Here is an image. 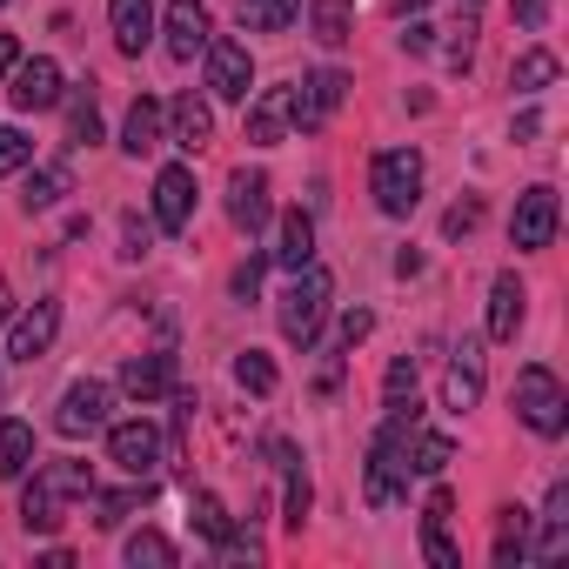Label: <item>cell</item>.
Returning a JSON list of instances; mask_svg holds the SVG:
<instances>
[{
	"label": "cell",
	"instance_id": "49",
	"mask_svg": "<svg viewBox=\"0 0 569 569\" xmlns=\"http://www.w3.org/2000/svg\"><path fill=\"white\" fill-rule=\"evenodd\" d=\"M402 48H409V54H429V48H436V28H429V21H416V28L402 34Z\"/></svg>",
	"mask_w": 569,
	"mask_h": 569
},
{
	"label": "cell",
	"instance_id": "5",
	"mask_svg": "<svg viewBox=\"0 0 569 569\" xmlns=\"http://www.w3.org/2000/svg\"><path fill=\"white\" fill-rule=\"evenodd\" d=\"M108 462L128 469L134 482H148V476L168 462V436H161L148 416H134V422H108Z\"/></svg>",
	"mask_w": 569,
	"mask_h": 569
},
{
	"label": "cell",
	"instance_id": "14",
	"mask_svg": "<svg viewBox=\"0 0 569 569\" xmlns=\"http://www.w3.org/2000/svg\"><path fill=\"white\" fill-rule=\"evenodd\" d=\"M476 402H482V342L462 336V342H456V362H449V376H442V409L469 416Z\"/></svg>",
	"mask_w": 569,
	"mask_h": 569
},
{
	"label": "cell",
	"instance_id": "39",
	"mask_svg": "<svg viewBox=\"0 0 569 569\" xmlns=\"http://www.w3.org/2000/svg\"><path fill=\"white\" fill-rule=\"evenodd\" d=\"M442 61H449L456 74H469V61H476V14H462V21L449 28V48H442Z\"/></svg>",
	"mask_w": 569,
	"mask_h": 569
},
{
	"label": "cell",
	"instance_id": "15",
	"mask_svg": "<svg viewBox=\"0 0 569 569\" xmlns=\"http://www.w3.org/2000/svg\"><path fill=\"white\" fill-rule=\"evenodd\" d=\"M522 322H529V289L516 281V268H502L489 281V342H516Z\"/></svg>",
	"mask_w": 569,
	"mask_h": 569
},
{
	"label": "cell",
	"instance_id": "20",
	"mask_svg": "<svg viewBox=\"0 0 569 569\" xmlns=\"http://www.w3.org/2000/svg\"><path fill=\"white\" fill-rule=\"evenodd\" d=\"M449 516H456V496L429 489V509H422V556H429V569H462V556L449 542Z\"/></svg>",
	"mask_w": 569,
	"mask_h": 569
},
{
	"label": "cell",
	"instance_id": "31",
	"mask_svg": "<svg viewBox=\"0 0 569 569\" xmlns=\"http://www.w3.org/2000/svg\"><path fill=\"white\" fill-rule=\"evenodd\" d=\"M61 194H74V174H68V168H34V174L21 181V208H28V214L54 208Z\"/></svg>",
	"mask_w": 569,
	"mask_h": 569
},
{
	"label": "cell",
	"instance_id": "9",
	"mask_svg": "<svg viewBox=\"0 0 569 569\" xmlns=\"http://www.w3.org/2000/svg\"><path fill=\"white\" fill-rule=\"evenodd\" d=\"M108 402H114V389L94 382V376H81V382H68V396H61V409H54V429H61L68 442H81V436L108 429Z\"/></svg>",
	"mask_w": 569,
	"mask_h": 569
},
{
	"label": "cell",
	"instance_id": "29",
	"mask_svg": "<svg viewBox=\"0 0 569 569\" xmlns=\"http://www.w3.org/2000/svg\"><path fill=\"white\" fill-rule=\"evenodd\" d=\"M28 462H34V422H8V416H0V476L21 482Z\"/></svg>",
	"mask_w": 569,
	"mask_h": 569
},
{
	"label": "cell",
	"instance_id": "16",
	"mask_svg": "<svg viewBox=\"0 0 569 569\" xmlns=\"http://www.w3.org/2000/svg\"><path fill=\"white\" fill-rule=\"evenodd\" d=\"M121 389H128L134 402H161V396H174V349L128 356V362H121Z\"/></svg>",
	"mask_w": 569,
	"mask_h": 569
},
{
	"label": "cell",
	"instance_id": "54",
	"mask_svg": "<svg viewBox=\"0 0 569 569\" xmlns=\"http://www.w3.org/2000/svg\"><path fill=\"white\" fill-rule=\"evenodd\" d=\"M0 8H8V0H0Z\"/></svg>",
	"mask_w": 569,
	"mask_h": 569
},
{
	"label": "cell",
	"instance_id": "44",
	"mask_svg": "<svg viewBox=\"0 0 569 569\" xmlns=\"http://www.w3.org/2000/svg\"><path fill=\"white\" fill-rule=\"evenodd\" d=\"M476 221H482V194H462V201L442 214V234H469Z\"/></svg>",
	"mask_w": 569,
	"mask_h": 569
},
{
	"label": "cell",
	"instance_id": "17",
	"mask_svg": "<svg viewBox=\"0 0 569 569\" xmlns=\"http://www.w3.org/2000/svg\"><path fill=\"white\" fill-rule=\"evenodd\" d=\"M289 121H296V88H261L254 108H248V141L254 148H281Z\"/></svg>",
	"mask_w": 569,
	"mask_h": 569
},
{
	"label": "cell",
	"instance_id": "12",
	"mask_svg": "<svg viewBox=\"0 0 569 569\" xmlns=\"http://www.w3.org/2000/svg\"><path fill=\"white\" fill-rule=\"evenodd\" d=\"M194 194H201V188H194V168H181V161L161 168V174H154V228H161V234H181V228L194 221Z\"/></svg>",
	"mask_w": 569,
	"mask_h": 569
},
{
	"label": "cell",
	"instance_id": "6",
	"mask_svg": "<svg viewBox=\"0 0 569 569\" xmlns=\"http://www.w3.org/2000/svg\"><path fill=\"white\" fill-rule=\"evenodd\" d=\"M556 221H562V208H556V188H549V181L522 188V194H516V214H509V241H516V254H536V248H549V241H556Z\"/></svg>",
	"mask_w": 569,
	"mask_h": 569
},
{
	"label": "cell",
	"instance_id": "34",
	"mask_svg": "<svg viewBox=\"0 0 569 569\" xmlns=\"http://www.w3.org/2000/svg\"><path fill=\"white\" fill-rule=\"evenodd\" d=\"M281 476H289V489H281V522L302 529V522H309V502H316V489H309V476H302V456L281 462Z\"/></svg>",
	"mask_w": 569,
	"mask_h": 569
},
{
	"label": "cell",
	"instance_id": "11",
	"mask_svg": "<svg viewBox=\"0 0 569 569\" xmlns=\"http://www.w3.org/2000/svg\"><path fill=\"white\" fill-rule=\"evenodd\" d=\"M274 188H268V174L261 168H234L228 174V221L241 228V234H261L268 221H274V201H268Z\"/></svg>",
	"mask_w": 569,
	"mask_h": 569
},
{
	"label": "cell",
	"instance_id": "3",
	"mask_svg": "<svg viewBox=\"0 0 569 569\" xmlns=\"http://www.w3.org/2000/svg\"><path fill=\"white\" fill-rule=\"evenodd\" d=\"M516 422H522L529 436H542V442H556V436L569 429V389L556 382L549 362H529V369L516 376Z\"/></svg>",
	"mask_w": 569,
	"mask_h": 569
},
{
	"label": "cell",
	"instance_id": "45",
	"mask_svg": "<svg viewBox=\"0 0 569 569\" xmlns=\"http://www.w3.org/2000/svg\"><path fill=\"white\" fill-rule=\"evenodd\" d=\"M261 268H268V248H261V254H248V261L234 268V302H254V289H261Z\"/></svg>",
	"mask_w": 569,
	"mask_h": 569
},
{
	"label": "cell",
	"instance_id": "41",
	"mask_svg": "<svg viewBox=\"0 0 569 569\" xmlns=\"http://www.w3.org/2000/svg\"><path fill=\"white\" fill-rule=\"evenodd\" d=\"M141 502H148V482H134V489H121V496H101V502H94V509H101L94 522H101V529H114V522H128Z\"/></svg>",
	"mask_w": 569,
	"mask_h": 569
},
{
	"label": "cell",
	"instance_id": "46",
	"mask_svg": "<svg viewBox=\"0 0 569 569\" xmlns=\"http://www.w3.org/2000/svg\"><path fill=\"white\" fill-rule=\"evenodd\" d=\"M369 329H376V316H369V309H349V316H342V349L369 342Z\"/></svg>",
	"mask_w": 569,
	"mask_h": 569
},
{
	"label": "cell",
	"instance_id": "33",
	"mask_svg": "<svg viewBox=\"0 0 569 569\" xmlns=\"http://www.w3.org/2000/svg\"><path fill=\"white\" fill-rule=\"evenodd\" d=\"M188 522H194V529H201V536H208L214 549H221V542L234 536V522H228L221 496H208V489H194V496H188Z\"/></svg>",
	"mask_w": 569,
	"mask_h": 569
},
{
	"label": "cell",
	"instance_id": "1",
	"mask_svg": "<svg viewBox=\"0 0 569 569\" xmlns=\"http://www.w3.org/2000/svg\"><path fill=\"white\" fill-rule=\"evenodd\" d=\"M416 429H422V402L409 396V402L389 409V422H382V436H376V449H369V476H362L369 509H389V502L409 489V442H416Z\"/></svg>",
	"mask_w": 569,
	"mask_h": 569
},
{
	"label": "cell",
	"instance_id": "35",
	"mask_svg": "<svg viewBox=\"0 0 569 569\" xmlns=\"http://www.w3.org/2000/svg\"><path fill=\"white\" fill-rule=\"evenodd\" d=\"M101 141V108H94V94L81 88L74 101H68V148H94Z\"/></svg>",
	"mask_w": 569,
	"mask_h": 569
},
{
	"label": "cell",
	"instance_id": "4",
	"mask_svg": "<svg viewBox=\"0 0 569 569\" xmlns=\"http://www.w3.org/2000/svg\"><path fill=\"white\" fill-rule=\"evenodd\" d=\"M369 188H376V208L389 221H409L422 208V154L416 148H382L376 168H369Z\"/></svg>",
	"mask_w": 569,
	"mask_h": 569
},
{
	"label": "cell",
	"instance_id": "2",
	"mask_svg": "<svg viewBox=\"0 0 569 569\" xmlns=\"http://www.w3.org/2000/svg\"><path fill=\"white\" fill-rule=\"evenodd\" d=\"M329 302H336V281H329V268H316V261H309V268H296V281H289V289H281V302H274L281 342H289V349H316Z\"/></svg>",
	"mask_w": 569,
	"mask_h": 569
},
{
	"label": "cell",
	"instance_id": "53",
	"mask_svg": "<svg viewBox=\"0 0 569 569\" xmlns=\"http://www.w3.org/2000/svg\"><path fill=\"white\" fill-rule=\"evenodd\" d=\"M456 8H462V14H476V8H482V0H456Z\"/></svg>",
	"mask_w": 569,
	"mask_h": 569
},
{
	"label": "cell",
	"instance_id": "40",
	"mask_svg": "<svg viewBox=\"0 0 569 569\" xmlns=\"http://www.w3.org/2000/svg\"><path fill=\"white\" fill-rule=\"evenodd\" d=\"M409 396H416V356H396L389 376H382V409H396V402H409Z\"/></svg>",
	"mask_w": 569,
	"mask_h": 569
},
{
	"label": "cell",
	"instance_id": "38",
	"mask_svg": "<svg viewBox=\"0 0 569 569\" xmlns=\"http://www.w3.org/2000/svg\"><path fill=\"white\" fill-rule=\"evenodd\" d=\"M34 161V141L14 128V121H0V174H21Z\"/></svg>",
	"mask_w": 569,
	"mask_h": 569
},
{
	"label": "cell",
	"instance_id": "30",
	"mask_svg": "<svg viewBox=\"0 0 569 569\" xmlns=\"http://www.w3.org/2000/svg\"><path fill=\"white\" fill-rule=\"evenodd\" d=\"M309 28L322 48H342L349 28H356V0H309Z\"/></svg>",
	"mask_w": 569,
	"mask_h": 569
},
{
	"label": "cell",
	"instance_id": "25",
	"mask_svg": "<svg viewBox=\"0 0 569 569\" xmlns=\"http://www.w3.org/2000/svg\"><path fill=\"white\" fill-rule=\"evenodd\" d=\"M61 502H68V496H61L54 476L41 469V476L21 489V522H28V536H54V529H61Z\"/></svg>",
	"mask_w": 569,
	"mask_h": 569
},
{
	"label": "cell",
	"instance_id": "7",
	"mask_svg": "<svg viewBox=\"0 0 569 569\" xmlns=\"http://www.w3.org/2000/svg\"><path fill=\"white\" fill-rule=\"evenodd\" d=\"M61 94H68V81H61V61H48V54H21L14 61V74H8V101L21 108V114H48V108H61Z\"/></svg>",
	"mask_w": 569,
	"mask_h": 569
},
{
	"label": "cell",
	"instance_id": "50",
	"mask_svg": "<svg viewBox=\"0 0 569 569\" xmlns=\"http://www.w3.org/2000/svg\"><path fill=\"white\" fill-rule=\"evenodd\" d=\"M14 61H21V41H14V34H0V81L14 74Z\"/></svg>",
	"mask_w": 569,
	"mask_h": 569
},
{
	"label": "cell",
	"instance_id": "51",
	"mask_svg": "<svg viewBox=\"0 0 569 569\" xmlns=\"http://www.w3.org/2000/svg\"><path fill=\"white\" fill-rule=\"evenodd\" d=\"M0 322H14V289L0 281Z\"/></svg>",
	"mask_w": 569,
	"mask_h": 569
},
{
	"label": "cell",
	"instance_id": "43",
	"mask_svg": "<svg viewBox=\"0 0 569 569\" xmlns=\"http://www.w3.org/2000/svg\"><path fill=\"white\" fill-rule=\"evenodd\" d=\"M154 248V221H141V214H121V254L128 261H141Z\"/></svg>",
	"mask_w": 569,
	"mask_h": 569
},
{
	"label": "cell",
	"instance_id": "28",
	"mask_svg": "<svg viewBox=\"0 0 569 569\" xmlns=\"http://www.w3.org/2000/svg\"><path fill=\"white\" fill-rule=\"evenodd\" d=\"M529 562V509H496V569Z\"/></svg>",
	"mask_w": 569,
	"mask_h": 569
},
{
	"label": "cell",
	"instance_id": "22",
	"mask_svg": "<svg viewBox=\"0 0 569 569\" xmlns=\"http://www.w3.org/2000/svg\"><path fill=\"white\" fill-rule=\"evenodd\" d=\"M268 261H281V268H289V274L316 261V221H309L302 208H289V214L274 221V248H268Z\"/></svg>",
	"mask_w": 569,
	"mask_h": 569
},
{
	"label": "cell",
	"instance_id": "24",
	"mask_svg": "<svg viewBox=\"0 0 569 569\" xmlns=\"http://www.w3.org/2000/svg\"><path fill=\"white\" fill-rule=\"evenodd\" d=\"M536 522H542V542H529V556H536V562H562V556H569V482L549 489V502H542Z\"/></svg>",
	"mask_w": 569,
	"mask_h": 569
},
{
	"label": "cell",
	"instance_id": "37",
	"mask_svg": "<svg viewBox=\"0 0 569 569\" xmlns=\"http://www.w3.org/2000/svg\"><path fill=\"white\" fill-rule=\"evenodd\" d=\"M121 556H128L134 569H141V562H161V569H168V562H174V542H168L161 529H134V536L121 542Z\"/></svg>",
	"mask_w": 569,
	"mask_h": 569
},
{
	"label": "cell",
	"instance_id": "27",
	"mask_svg": "<svg viewBox=\"0 0 569 569\" xmlns=\"http://www.w3.org/2000/svg\"><path fill=\"white\" fill-rule=\"evenodd\" d=\"M556 74H562V61L549 48H522L516 68H509V88L516 94H542V88H556Z\"/></svg>",
	"mask_w": 569,
	"mask_h": 569
},
{
	"label": "cell",
	"instance_id": "18",
	"mask_svg": "<svg viewBox=\"0 0 569 569\" xmlns=\"http://www.w3.org/2000/svg\"><path fill=\"white\" fill-rule=\"evenodd\" d=\"M54 336H61V302H34V309L14 322V336H8V356H14V362H41V356L54 349Z\"/></svg>",
	"mask_w": 569,
	"mask_h": 569
},
{
	"label": "cell",
	"instance_id": "48",
	"mask_svg": "<svg viewBox=\"0 0 569 569\" xmlns=\"http://www.w3.org/2000/svg\"><path fill=\"white\" fill-rule=\"evenodd\" d=\"M536 134H542V114H536V108H522V114L509 121V141H536Z\"/></svg>",
	"mask_w": 569,
	"mask_h": 569
},
{
	"label": "cell",
	"instance_id": "19",
	"mask_svg": "<svg viewBox=\"0 0 569 569\" xmlns=\"http://www.w3.org/2000/svg\"><path fill=\"white\" fill-rule=\"evenodd\" d=\"M168 141H174V148H188V154H201V148L214 141V114H208V101H201L194 88L168 101Z\"/></svg>",
	"mask_w": 569,
	"mask_h": 569
},
{
	"label": "cell",
	"instance_id": "26",
	"mask_svg": "<svg viewBox=\"0 0 569 569\" xmlns=\"http://www.w3.org/2000/svg\"><path fill=\"white\" fill-rule=\"evenodd\" d=\"M296 14H302V0H234V21L248 34H281Z\"/></svg>",
	"mask_w": 569,
	"mask_h": 569
},
{
	"label": "cell",
	"instance_id": "32",
	"mask_svg": "<svg viewBox=\"0 0 569 569\" xmlns=\"http://www.w3.org/2000/svg\"><path fill=\"white\" fill-rule=\"evenodd\" d=\"M449 462H456V442H449V436L416 429V442H409V476H442Z\"/></svg>",
	"mask_w": 569,
	"mask_h": 569
},
{
	"label": "cell",
	"instance_id": "8",
	"mask_svg": "<svg viewBox=\"0 0 569 569\" xmlns=\"http://www.w3.org/2000/svg\"><path fill=\"white\" fill-rule=\"evenodd\" d=\"M201 61H208V94L214 101H248L254 94V54L241 48V41H208L201 48Z\"/></svg>",
	"mask_w": 569,
	"mask_h": 569
},
{
	"label": "cell",
	"instance_id": "36",
	"mask_svg": "<svg viewBox=\"0 0 569 569\" xmlns=\"http://www.w3.org/2000/svg\"><path fill=\"white\" fill-rule=\"evenodd\" d=\"M234 382H241L248 396H274L281 376H274V362H268L261 349H241V356H234Z\"/></svg>",
	"mask_w": 569,
	"mask_h": 569
},
{
	"label": "cell",
	"instance_id": "21",
	"mask_svg": "<svg viewBox=\"0 0 569 569\" xmlns=\"http://www.w3.org/2000/svg\"><path fill=\"white\" fill-rule=\"evenodd\" d=\"M161 141H168V108L148 101V94H134V108H128V121H121V148H128L134 161H148Z\"/></svg>",
	"mask_w": 569,
	"mask_h": 569
},
{
	"label": "cell",
	"instance_id": "23",
	"mask_svg": "<svg viewBox=\"0 0 569 569\" xmlns=\"http://www.w3.org/2000/svg\"><path fill=\"white\" fill-rule=\"evenodd\" d=\"M108 28L121 54H141L154 41V0H108Z\"/></svg>",
	"mask_w": 569,
	"mask_h": 569
},
{
	"label": "cell",
	"instance_id": "47",
	"mask_svg": "<svg viewBox=\"0 0 569 569\" xmlns=\"http://www.w3.org/2000/svg\"><path fill=\"white\" fill-rule=\"evenodd\" d=\"M509 8H516V28H529V34L549 21V0H509Z\"/></svg>",
	"mask_w": 569,
	"mask_h": 569
},
{
	"label": "cell",
	"instance_id": "52",
	"mask_svg": "<svg viewBox=\"0 0 569 569\" xmlns=\"http://www.w3.org/2000/svg\"><path fill=\"white\" fill-rule=\"evenodd\" d=\"M429 8V0H396V14H422Z\"/></svg>",
	"mask_w": 569,
	"mask_h": 569
},
{
	"label": "cell",
	"instance_id": "13",
	"mask_svg": "<svg viewBox=\"0 0 569 569\" xmlns=\"http://www.w3.org/2000/svg\"><path fill=\"white\" fill-rule=\"evenodd\" d=\"M342 101H349V74L342 68H316L309 81H296V128H322Z\"/></svg>",
	"mask_w": 569,
	"mask_h": 569
},
{
	"label": "cell",
	"instance_id": "42",
	"mask_svg": "<svg viewBox=\"0 0 569 569\" xmlns=\"http://www.w3.org/2000/svg\"><path fill=\"white\" fill-rule=\"evenodd\" d=\"M48 476H54V489H61V496H94V469H88V462H74V456H68V462H48Z\"/></svg>",
	"mask_w": 569,
	"mask_h": 569
},
{
	"label": "cell",
	"instance_id": "10",
	"mask_svg": "<svg viewBox=\"0 0 569 569\" xmlns=\"http://www.w3.org/2000/svg\"><path fill=\"white\" fill-rule=\"evenodd\" d=\"M161 34H168V54H174V61H194V54L214 41L208 0H168V8H161Z\"/></svg>",
	"mask_w": 569,
	"mask_h": 569
}]
</instances>
